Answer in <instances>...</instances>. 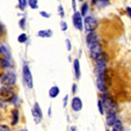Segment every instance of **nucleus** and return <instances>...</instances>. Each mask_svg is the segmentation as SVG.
Returning <instances> with one entry per match:
<instances>
[{
  "label": "nucleus",
  "instance_id": "nucleus-19",
  "mask_svg": "<svg viewBox=\"0 0 131 131\" xmlns=\"http://www.w3.org/2000/svg\"><path fill=\"white\" fill-rule=\"evenodd\" d=\"M87 12H88V4L85 3L84 5L81 6V10H80V14H81V16H87Z\"/></svg>",
  "mask_w": 131,
  "mask_h": 131
},
{
  "label": "nucleus",
  "instance_id": "nucleus-6",
  "mask_svg": "<svg viewBox=\"0 0 131 131\" xmlns=\"http://www.w3.org/2000/svg\"><path fill=\"white\" fill-rule=\"evenodd\" d=\"M31 113H32V116H34V118H35V122H36V123H40L42 117H43V114H42V110H41L40 104L37 103V102H35Z\"/></svg>",
  "mask_w": 131,
  "mask_h": 131
},
{
  "label": "nucleus",
  "instance_id": "nucleus-15",
  "mask_svg": "<svg viewBox=\"0 0 131 131\" xmlns=\"http://www.w3.org/2000/svg\"><path fill=\"white\" fill-rule=\"evenodd\" d=\"M0 54H3L5 58H10V51L8 49L7 45H5L4 43H0Z\"/></svg>",
  "mask_w": 131,
  "mask_h": 131
},
{
  "label": "nucleus",
  "instance_id": "nucleus-13",
  "mask_svg": "<svg viewBox=\"0 0 131 131\" xmlns=\"http://www.w3.org/2000/svg\"><path fill=\"white\" fill-rule=\"evenodd\" d=\"M53 35V31L51 29H42L37 31V36L42 37V38H50Z\"/></svg>",
  "mask_w": 131,
  "mask_h": 131
},
{
  "label": "nucleus",
  "instance_id": "nucleus-29",
  "mask_svg": "<svg viewBox=\"0 0 131 131\" xmlns=\"http://www.w3.org/2000/svg\"><path fill=\"white\" fill-rule=\"evenodd\" d=\"M0 131H9V128L7 125H0Z\"/></svg>",
  "mask_w": 131,
  "mask_h": 131
},
{
  "label": "nucleus",
  "instance_id": "nucleus-18",
  "mask_svg": "<svg viewBox=\"0 0 131 131\" xmlns=\"http://www.w3.org/2000/svg\"><path fill=\"white\" fill-rule=\"evenodd\" d=\"M28 5L31 9H37L38 8V0H28Z\"/></svg>",
  "mask_w": 131,
  "mask_h": 131
},
{
  "label": "nucleus",
  "instance_id": "nucleus-26",
  "mask_svg": "<svg viewBox=\"0 0 131 131\" xmlns=\"http://www.w3.org/2000/svg\"><path fill=\"white\" fill-rule=\"evenodd\" d=\"M60 29H62V31H66L67 30V23L65 22V21L60 22Z\"/></svg>",
  "mask_w": 131,
  "mask_h": 131
},
{
  "label": "nucleus",
  "instance_id": "nucleus-33",
  "mask_svg": "<svg viewBox=\"0 0 131 131\" xmlns=\"http://www.w3.org/2000/svg\"><path fill=\"white\" fill-rule=\"evenodd\" d=\"M77 92V85L73 84V86H72V93H75Z\"/></svg>",
  "mask_w": 131,
  "mask_h": 131
},
{
  "label": "nucleus",
  "instance_id": "nucleus-4",
  "mask_svg": "<svg viewBox=\"0 0 131 131\" xmlns=\"http://www.w3.org/2000/svg\"><path fill=\"white\" fill-rule=\"evenodd\" d=\"M72 22L75 29H78L79 31H82L84 29V21H82V16L80 14V12H75L73 13V16H72Z\"/></svg>",
  "mask_w": 131,
  "mask_h": 131
},
{
  "label": "nucleus",
  "instance_id": "nucleus-5",
  "mask_svg": "<svg viewBox=\"0 0 131 131\" xmlns=\"http://www.w3.org/2000/svg\"><path fill=\"white\" fill-rule=\"evenodd\" d=\"M89 50H91V53H92L93 59L97 58L100 54L103 53V51H102V45H101V43H100L99 40H97L95 43H93V44L89 47Z\"/></svg>",
  "mask_w": 131,
  "mask_h": 131
},
{
  "label": "nucleus",
  "instance_id": "nucleus-32",
  "mask_svg": "<svg viewBox=\"0 0 131 131\" xmlns=\"http://www.w3.org/2000/svg\"><path fill=\"white\" fill-rule=\"evenodd\" d=\"M58 9H59L60 16H62V17H64V10H63V7H62V6H59V7H58Z\"/></svg>",
  "mask_w": 131,
  "mask_h": 131
},
{
  "label": "nucleus",
  "instance_id": "nucleus-34",
  "mask_svg": "<svg viewBox=\"0 0 131 131\" xmlns=\"http://www.w3.org/2000/svg\"><path fill=\"white\" fill-rule=\"evenodd\" d=\"M72 5H73V10L75 12V1L74 0H72Z\"/></svg>",
  "mask_w": 131,
  "mask_h": 131
},
{
  "label": "nucleus",
  "instance_id": "nucleus-11",
  "mask_svg": "<svg viewBox=\"0 0 131 131\" xmlns=\"http://www.w3.org/2000/svg\"><path fill=\"white\" fill-rule=\"evenodd\" d=\"M97 40H99V38H97L95 31L88 32V34H87V36H86V43H87V45H88V47H91V45L93 44V43L96 42Z\"/></svg>",
  "mask_w": 131,
  "mask_h": 131
},
{
  "label": "nucleus",
  "instance_id": "nucleus-23",
  "mask_svg": "<svg viewBox=\"0 0 131 131\" xmlns=\"http://www.w3.org/2000/svg\"><path fill=\"white\" fill-rule=\"evenodd\" d=\"M17 41H19L20 43H26L28 41L27 34H25V32H23V34H20V36L17 37Z\"/></svg>",
  "mask_w": 131,
  "mask_h": 131
},
{
  "label": "nucleus",
  "instance_id": "nucleus-21",
  "mask_svg": "<svg viewBox=\"0 0 131 131\" xmlns=\"http://www.w3.org/2000/svg\"><path fill=\"white\" fill-rule=\"evenodd\" d=\"M0 63H1V66L5 67V69L12 66V64L9 63V59H8V58H4V59H1V60H0Z\"/></svg>",
  "mask_w": 131,
  "mask_h": 131
},
{
  "label": "nucleus",
  "instance_id": "nucleus-8",
  "mask_svg": "<svg viewBox=\"0 0 131 131\" xmlns=\"http://www.w3.org/2000/svg\"><path fill=\"white\" fill-rule=\"evenodd\" d=\"M117 121H118V118L116 117V113H115V110L107 111V124H108L109 126H114Z\"/></svg>",
  "mask_w": 131,
  "mask_h": 131
},
{
  "label": "nucleus",
  "instance_id": "nucleus-37",
  "mask_svg": "<svg viewBox=\"0 0 131 131\" xmlns=\"http://www.w3.org/2000/svg\"><path fill=\"white\" fill-rule=\"evenodd\" d=\"M80 1H84V0H80Z\"/></svg>",
  "mask_w": 131,
  "mask_h": 131
},
{
  "label": "nucleus",
  "instance_id": "nucleus-17",
  "mask_svg": "<svg viewBox=\"0 0 131 131\" xmlns=\"http://www.w3.org/2000/svg\"><path fill=\"white\" fill-rule=\"evenodd\" d=\"M12 115H13L12 124L13 125H15V124L17 123V121H19V110H17V109H14V110L12 111Z\"/></svg>",
  "mask_w": 131,
  "mask_h": 131
},
{
  "label": "nucleus",
  "instance_id": "nucleus-30",
  "mask_svg": "<svg viewBox=\"0 0 131 131\" xmlns=\"http://www.w3.org/2000/svg\"><path fill=\"white\" fill-rule=\"evenodd\" d=\"M125 12H126V15L131 19V7H126L125 8Z\"/></svg>",
  "mask_w": 131,
  "mask_h": 131
},
{
  "label": "nucleus",
  "instance_id": "nucleus-16",
  "mask_svg": "<svg viewBox=\"0 0 131 131\" xmlns=\"http://www.w3.org/2000/svg\"><path fill=\"white\" fill-rule=\"evenodd\" d=\"M59 93H60V89L58 86H52L51 88L49 89V96L52 97V99L57 97L58 95H59Z\"/></svg>",
  "mask_w": 131,
  "mask_h": 131
},
{
  "label": "nucleus",
  "instance_id": "nucleus-35",
  "mask_svg": "<svg viewBox=\"0 0 131 131\" xmlns=\"http://www.w3.org/2000/svg\"><path fill=\"white\" fill-rule=\"evenodd\" d=\"M0 108H3V102H1V100H0Z\"/></svg>",
  "mask_w": 131,
  "mask_h": 131
},
{
  "label": "nucleus",
  "instance_id": "nucleus-12",
  "mask_svg": "<svg viewBox=\"0 0 131 131\" xmlns=\"http://www.w3.org/2000/svg\"><path fill=\"white\" fill-rule=\"evenodd\" d=\"M0 95H1L3 97H5V99H7V100H10L12 97L15 96L8 87H4V88L0 89Z\"/></svg>",
  "mask_w": 131,
  "mask_h": 131
},
{
  "label": "nucleus",
  "instance_id": "nucleus-22",
  "mask_svg": "<svg viewBox=\"0 0 131 131\" xmlns=\"http://www.w3.org/2000/svg\"><path fill=\"white\" fill-rule=\"evenodd\" d=\"M97 107H99L100 114L103 115L104 113H106V109H104V106H103V102H102V100H99V101H97Z\"/></svg>",
  "mask_w": 131,
  "mask_h": 131
},
{
  "label": "nucleus",
  "instance_id": "nucleus-14",
  "mask_svg": "<svg viewBox=\"0 0 131 131\" xmlns=\"http://www.w3.org/2000/svg\"><path fill=\"white\" fill-rule=\"evenodd\" d=\"M92 4H93V6H95L97 8H103L109 6L110 0H92Z\"/></svg>",
  "mask_w": 131,
  "mask_h": 131
},
{
  "label": "nucleus",
  "instance_id": "nucleus-38",
  "mask_svg": "<svg viewBox=\"0 0 131 131\" xmlns=\"http://www.w3.org/2000/svg\"><path fill=\"white\" fill-rule=\"evenodd\" d=\"M107 131H108V130H107Z\"/></svg>",
  "mask_w": 131,
  "mask_h": 131
},
{
  "label": "nucleus",
  "instance_id": "nucleus-9",
  "mask_svg": "<svg viewBox=\"0 0 131 131\" xmlns=\"http://www.w3.org/2000/svg\"><path fill=\"white\" fill-rule=\"evenodd\" d=\"M71 106H72V109H73L74 111H80L82 109V101H81V99H80V97H78V96H74L73 100H72Z\"/></svg>",
  "mask_w": 131,
  "mask_h": 131
},
{
  "label": "nucleus",
  "instance_id": "nucleus-31",
  "mask_svg": "<svg viewBox=\"0 0 131 131\" xmlns=\"http://www.w3.org/2000/svg\"><path fill=\"white\" fill-rule=\"evenodd\" d=\"M67 99H69V96H65L64 99H63V107H66V103H67Z\"/></svg>",
  "mask_w": 131,
  "mask_h": 131
},
{
  "label": "nucleus",
  "instance_id": "nucleus-7",
  "mask_svg": "<svg viewBox=\"0 0 131 131\" xmlns=\"http://www.w3.org/2000/svg\"><path fill=\"white\" fill-rule=\"evenodd\" d=\"M101 100H102V102H103V106H104V109H106V111L114 110L115 103L113 102V100H110V97H109L108 95L106 94V93H103V96H102Z\"/></svg>",
  "mask_w": 131,
  "mask_h": 131
},
{
  "label": "nucleus",
  "instance_id": "nucleus-28",
  "mask_svg": "<svg viewBox=\"0 0 131 131\" xmlns=\"http://www.w3.org/2000/svg\"><path fill=\"white\" fill-rule=\"evenodd\" d=\"M65 43H66V48H67V51H71V49H72V45H71V41H70L69 38H66V41H65Z\"/></svg>",
  "mask_w": 131,
  "mask_h": 131
},
{
  "label": "nucleus",
  "instance_id": "nucleus-2",
  "mask_svg": "<svg viewBox=\"0 0 131 131\" xmlns=\"http://www.w3.org/2000/svg\"><path fill=\"white\" fill-rule=\"evenodd\" d=\"M0 81H1V84L4 86H12L16 81V75H15V73L13 71H8L0 78Z\"/></svg>",
  "mask_w": 131,
  "mask_h": 131
},
{
  "label": "nucleus",
  "instance_id": "nucleus-1",
  "mask_svg": "<svg viewBox=\"0 0 131 131\" xmlns=\"http://www.w3.org/2000/svg\"><path fill=\"white\" fill-rule=\"evenodd\" d=\"M22 78L26 86L29 87V88H32V86H34V84H32V75H31L29 66L27 64H23L22 66Z\"/></svg>",
  "mask_w": 131,
  "mask_h": 131
},
{
  "label": "nucleus",
  "instance_id": "nucleus-36",
  "mask_svg": "<svg viewBox=\"0 0 131 131\" xmlns=\"http://www.w3.org/2000/svg\"><path fill=\"white\" fill-rule=\"evenodd\" d=\"M21 131H27V130H26V129H22V130H21Z\"/></svg>",
  "mask_w": 131,
  "mask_h": 131
},
{
  "label": "nucleus",
  "instance_id": "nucleus-10",
  "mask_svg": "<svg viewBox=\"0 0 131 131\" xmlns=\"http://www.w3.org/2000/svg\"><path fill=\"white\" fill-rule=\"evenodd\" d=\"M73 70H74V77L75 79H80V75H81V69H80V62L79 59L73 60Z\"/></svg>",
  "mask_w": 131,
  "mask_h": 131
},
{
  "label": "nucleus",
  "instance_id": "nucleus-25",
  "mask_svg": "<svg viewBox=\"0 0 131 131\" xmlns=\"http://www.w3.org/2000/svg\"><path fill=\"white\" fill-rule=\"evenodd\" d=\"M26 17H22L20 21H19V26H20L21 29H26Z\"/></svg>",
  "mask_w": 131,
  "mask_h": 131
},
{
  "label": "nucleus",
  "instance_id": "nucleus-27",
  "mask_svg": "<svg viewBox=\"0 0 131 131\" xmlns=\"http://www.w3.org/2000/svg\"><path fill=\"white\" fill-rule=\"evenodd\" d=\"M40 14H41V16H43L44 19H49V17L51 16V14H50V13H47V12H44V10L40 12Z\"/></svg>",
  "mask_w": 131,
  "mask_h": 131
},
{
  "label": "nucleus",
  "instance_id": "nucleus-20",
  "mask_svg": "<svg viewBox=\"0 0 131 131\" xmlns=\"http://www.w3.org/2000/svg\"><path fill=\"white\" fill-rule=\"evenodd\" d=\"M17 1H19V8L21 10H25L28 5V0H17Z\"/></svg>",
  "mask_w": 131,
  "mask_h": 131
},
{
  "label": "nucleus",
  "instance_id": "nucleus-3",
  "mask_svg": "<svg viewBox=\"0 0 131 131\" xmlns=\"http://www.w3.org/2000/svg\"><path fill=\"white\" fill-rule=\"evenodd\" d=\"M97 27V20L94 16H86L85 17V22H84V28L86 29V31L91 32L94 31Z\"/></svg>",
  "mask_w": 131,
  "mask_h": 131
},
{
  "label": "nucleus",
  "instance_id": "nucleus-24",
  "mask_svg": "<svg viewBox=\"0 0 131 131\" xmlns=\"http://www.w3.org/2000/svg\"><path fill=\"white\" fill-rule=\"evenodd\" d=\"M111 131H123V128H122V123L119 122V119L116 122V124L113 126V130H111Z\"/></svg>",
  "mask_w": 131,
  "mask_h": 131
}]
</instances>
